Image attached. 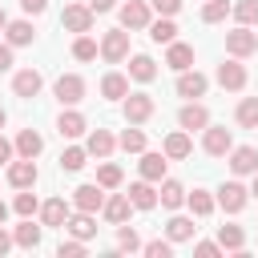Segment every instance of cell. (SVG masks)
Wrapping results in <instances>:
<instances>
[{
	"mask_svg": "<svg viewBox=\"0 0 258 258\" xmlns=\"http://www.w3.org/2000/svg\"><path fill=\"white\" fill-rule=\"evenodd\" d=\"M254 48H258V32H250V24H238L234 32H226V52H230V56L242 60V56H250Z\"/></svg>",
	"mask_w": 258,
	"mask_h": 258,
	"instance_id": "1",
	"label": "cell"
},
{
	"mask_svg": "<svg viewBox=\"0 0 258 258\" xmlns=\"http://www.w3.org/2000/svg\"><path fill=\"white\" fill-rule=\"evenodd\" d=\"M246 202H250V189H246L242 181H222V189H218V206H222L226 214H242Z\"/></svg>",
	"mask_w": 258,
	"mask_h": 258,
	"instance_id": "2",
	"label": "cell"
},
{
	"mask_svg": "<svg viewBox=\"0 0 258 258\" xmlns=\"http://www.w3.org/2000/svg\"><path fill=\"white\" fill-rule=\"evenodd\" d=\"M101 56H105L109 64H121V60L129 56V32H125V28L105 32V40H101Z\"/></svg>",
	"mask_w": 258,
	"mask_h": 258,
	"instance_id": "3",
	"label": "cell"
},
{
	"mask_svg": "<svg viewBox=\"0 0 258 258\" xmlns=\"http://www.w3.org/2000/svg\"><path fill=\"white\" fill-rule=\"evenodd\" d=\"M153 117V97L149 93H125V121L129 125H145Z\"/></svg>",
	"mask_w": 258,
	"mask_h": 258,
	"instance_id": "4",
	"label": "cell"
},
{
	"mask_svg": "<svg viewBox=\"0 0 258 258\" xmlns=\"http://www.w3.org/2000/svg\"><path fill=\"white\" fill-rule=\"evenodd\" d=\"M60 24L69 28V32H89L93 28V8L89 4H64V12H60Z\"/></svg>",
	"mask_w": 258,
	"mask_h": 258,
	"instance_id": "5",
	"label": "cell"
},
{
	"mask_svg": "<svg viewBox=\"0 0 258 258\" xmlns=\"http://www.w3.org/2000/svg\"><path fill=\"white\" fill-rule=\"evenodd\" d=\"M52 93H56L60 105H77V101H85V81H81L77 73H64V77H56Z\"/></svg>",
	"mask_w": 258,
	"mask_h": 258,
	"instance_id": "6",
	"label": "cell"
},
{
	"mask_svg": "<svg viewBox=\"0 0 258 258\" xmlns=\"http://www.w3.org/2000/svg\"><path fill=\"white\" fill-rule=\"evenodd\" d=\"M202 149H206L210 157H226V153L234 149V137H230V129H222V125H206Z\"/></svg>",
	"mask_w": 258,
	"mask_h": 258,
	"instance_id": "7",
	"label": "cell"
},
{
	"mask_svg": "<svg viewBox=\"0 0 258 258\" xmlns=\"http://www.w3.org/2000/svg\"><path fill=\"white\" fill-rule=\"evenodd\" d=\"M36 161L32 157H20V161H8V185H16V189H32L36 185Z\"/></svg>",
	"mask_w": 258,
	"mask_h": 258,
	"instance_id": "8",
	"label": "cell"
},
{
	"mask_svg": "<svg viewBox=\"0 0 258 258\" xmlns=\"http://www.w3.org/2000/svg\"><path fill=\"white\" fill-rule=\"evenodd\" d=\"M218 85H222V89H230V93L246 89V69L238 64V56H234V60H226V64H218Z\"/></svg>",
	"mask_w": 258,
	"mask_h": 258,
	"instance_id": "9",
	"label": "cell"
},
{
	"mask_svg": "<svg viewBox=\"0 0 258 258\" xmlns=\"http://www.w3.org/2000/svg\"><path fill=\"white\" fill-rule=\"evenodd\" d=\"M40 85H44V81H40V73H36V69H20V73L12 77V93H16V97H24V101H32V97L40 93Z\"/></svg>",
	"mask_w": 258,
	"mask_h": 258,
	"instance_id": "10",
	"label": "cell"
},
{
	"mask_svg": "<svg viewBox=\"0 0 258 258\" xmlns=\"http://www.w3.org/2000/svg\"><path fill=\"white\" fill-rule=\"evenodd\" d=\"M177 125H181L185 133H194V129H206V125H210V109H206V105H198V101H189V105L177 113Z\"/></svg>",
	"mask_w": 258,
	"mask_h": 258,
	"instance_id": "11",
	"label": "cell"
},
{
	"mask_svg": "<svg viewBox=\"0 0 258 258\" xmlns=\"http://www.w3.org/2000/svg\"><path fill=\"white\" fill-rule=\"evenodd\" d=\"M73 206H77V210H85V214H97V210L105 206L101 185H77V189H73Z\"/></svg>",
	"mask_w": 258,
	"mask_h": 258,
	"instance_id": "12",
	"label": "cell"
},
{
	"mask_svg": "<svg viewBox=\"0 0 258 258\" xmlns=\"http://www.w3.org/2000/svg\"><path fill=\"white\" fill-rule=\"evenodd\" d=\"M230 169H234L238 177H246V173H258V149H250V145H238V149H230Z\"/></svg>",
	"mask_w": 258,
	"mask_h": 258,
	"instance_id": "13",
	"label": "cell"
},
{
	"mask_svg": "<svg viewBox=\"0 0 258 258\" xmlns=\"http://www.w3.org/2000/svg\"><path fill=\"white\" fill-rule=\"evenodd\" d=\"M121 28H149V4L145 0H129L121 8Z\"/></svg>",
	"mask_w": 258,
	"mask_h": 258,
	"instance_id": "14",
	"label": "cell"
},
{
	"mask_svg": "<svg viewBox=\"0 0 258 258\" xmlns=\"http://www.w3.org/2000/svg\"><path fill=\"white\" fill-rule=\"evenodd\" d=\"M206 85H210V81H206L198 69H194V73H189V69H181V73H177V97H189V101H194V97H202V93H206Z\"/></svg>",
	"mask_w": 258,
	"mask_h": 258,
	"instance_id": "15",
	"label": "cell"
},
{
	"mask_svg": "<svg viewBox=\"0 0 258 258\" xmlns=\"http://www.w3.org/2000/svg\"><path fill=\"white\" fill-rule=\"evenodd\" d=\"M129 202H133V210H153L157 206V189H153V181H133L129 185Z\"/></svg>",
	"mask_w": 258,
	"mask_h": 258,
	"instance_id": "16",
	"label": "cell"
},
{
	"mask_svg": "<svg viewBox=\"0 0 258 258\" xmlns=\"http://www.w3.org/2000/svg\"><path fill=\"white\" fill-rule=\"evenodd\" d=\"M105 218L113 222V226H121V222H129V210H133V202H129V194H113V198H105Z\"/></svg>",
	"mask_w": 258,
	"mask_h": 258,
	"instance_id": "17",
	"label": "cell"
},
{
	"mask_svg": "<svg viewBox=\"0 0 258 258\" xmlns=\"http://www.w3.org/2000/svg\"><path fill=\"white\" fill-rule=\"evenodd\" d=\"M4 36H8V44H12V48H24V44H32L36 28H32L28 20H8V24H4Z\"/></svg>",
	"mask_w": 258,
	"mask_h": 258,
	"instance_id": "18",
	"label": "cell"
},
{
	"mask_svg": "<svg viewBox=\"0 0 258 258\" xmlns=\"http://www.w3.org/2000/svg\"><path fill=\"white\" fill-rule=\"evenodd\" d=\"M20 157H40V149H44V137L36 133V129H20L16 133V145H12Z\"/></svg>",
	"mask_w": 258,
	"mask_h": 258,
	"instance_id": "19",
	"label": "cell"
},
{
	"mask_svg": "<svg viewBox=\"0 0 258 258\" xmlns=\"http://www.w3.org/2000/svg\"><path fill=\"white\" fill-rule=\"evenodd\" d=\"M64 230H69L73 238H93V234H97V222H93V214L77 210V214H69V218H64Z\"/></svg>",
	"mask_w": 258,
	"mask_h": 258,
	"instance_id": "20",
	"label": "cell"
},
{
	"mask_svg": "<svg viewBox=\"0 0 258 258\" xmlns=\"http://www.w3.org/2000/svg\"><path fill=\"white\" fill-rule=\"evenodd\" d=\"M165 165H169L165 153H141V177L145 181H161L165 177Z\"/></svg>",
	"mask_w": 258,
	"mask_h": 258,
	"instance_id": "21",
	"label": "cell"
},
{
	"mask_svg": "<svg viewBox=\"0 0 258 258\" xmlns=\"http://www.w3.org/2000/svg\"><path fill=\"white\" fill-rule=\"evenodd\" d=\"M64 218H69V202L64 198H48L40 206V222L44 226H64Z\"/></svg>",
	"mask_w": 258,
	"mask_h": 258,
	"instance_id": "22",
	"label": "cell"
},
{
	"mask_svg": "<svg viewBox=\"0 0 258 258\" xmlns=\"http://www.w3.org/2000/svg\"><path fill=\"white\" fill-rule=\"evenodd\" d=\"M165 64H169L173 73H181V69H189V64H194V48H189V44H177V40H169V52H165Z\"/></svg>",
	"mask_w": 258,
	"mask_h": 258,
	"instance_id": "23",
	"label": "cell"
},
{
	"mask_svg": "<svg viewBox=\"0 0 258 258\" xmlns=\"http://www.w3.org/2000/svg\"><path fill=\"white\" fill-rule=\"evenodd\" d=\"M125 93H129V77H121V73H105V81H101V97H109V101H125Z\"/></svg>",
	"mask_w": 258,
	"mask_h": 258,
	"instance_id": "24",
	"label": "cell"
},
{
	"mask_svg": "<svg viewBox=\"0 0 258 258\" xmlns=\"http://www.w3.org/2000/svg\"><path fill=\"white\" fill-rule=\"evenodd\" d=\"M113 145H117V141H113V133H109V129H93V133H89V141H85V149H89L93 157H109V153H113Z\"/></svg>",
	"mask_w": 258,
	"mask_h": 258,
	"instance_id": "25",
	"label": "cell"
},
{
	"mask_svg": "<svg viewBox=\"0 0 258 258\" xmlns=\"http://www.w3.org/2000/svg\"><path fill=\"white\" fill-rule=\"evenodd\" d=\"M189 149H194V145H189V133H185V129H177V133H169V137H165V157H169V161L189 157Z\"/></svg>",
	"mask_w": 258,
	"mask_h": 258,
	"instance_id": "26",
	"label": "cell"
},
{
	"mask_svg": "<svg viewBox=\"0 0 258 258\" xmlns=\"http://www.w3.org/2000/svg\"><path fill=\"white\" fill-rule=\"evenodd\" d=\"M194 234H198L194 218H169V222H165V238H169V242H189Z\"/></svg>",
	"mask_w": 258,
	"mask_h": 258,
	"instance_id": "27",
	"label": "cell"
},
{
	"mask_svg": "<svg viewBox=\"0 0 258 258\" xmlns=\"http://www.w3.org/2000/svg\"><path fill=\"white\" fill-rule=\"evenodd\" d=\"M12 242L24 246V250H36V246H40V226H32V218H24V222L12 230Z\"/></svg>",
	"mask_w": 258,
	"mask_h": 258,
	"instance_id": "28",
	"label": "cell"
},
{
	"mask_svg": "<svg viewBox=\"0 0 258 258\" xmlns=\"http://www.w3.org/2000/svg\"><path fill=\"white\" fill-rule=\"evenodd\" d=\"M157 202L165 206V210H177L181 202H185V189H181V181H161V189H157Z\"/></svg>",
	"mask_w": 258,
	"mask_h": 258,
	"instance_id": "29",
	"label": "cell"
},
{
	"mask_svg": "<svg viewBox=\"0 0 258 258\" xmlns=\"http://www.w3.org/2000/svg\"><path fill=\"white\" fill-rule=\"evenodd\" d=\"M149 40H153V44H169V40H177V24H173L169 16L153 20V24H149Z\"/></svg>",
	"mask_w": 258,
	"mask_h": 258,
	"instance_id": "30",
	"label": "cell"
},
{
	"mask_svg": "<svg viewBox=\"0 0 258 258\" xmlns=\"http://www.w3.org/2000/svg\"><path fill=\"white\" fill-rule=\"evenodd\" d=\"M85 129H89V125H85V117H81V113H73V109H69V113H60V121H56V133H60V137H81Z\"/></svg>",
	"mask_w": 258,
	"mask_h": 258,
	"instance_id": "31",
	"label": "cell"
},
{
	"mask_svg": "<svg viewBox=\"0 0 258 258\" xmlns=\"http://www.w3.org/2000/svg\"><path fill=\"white\" fill-rule=\"evenodd\" d=\"M218 246L222 250H242L246 246V230L242 226H218Z\"/></svg>",
	"mask_w": 258,
	"mask_h": 258,
	"instance_id": "32",
	"label": "cell"
},
{
	"mask_svg": "<svg viewBox=\"0 0 258 258\" xmlns=\"http://www.w3.org/2000/svg\"><path fill=\"white\" fill-rule=\"evenodd\" d=\"M129 77L145 85V81H153V77H157V64H153L149 56H133V60H129Z\"/></svg>",
	"mask_w": 258,
	"mask_h": 258,
	"instance_id": "33",
	"label": "cell"
},
{
	"mask_svg": "<svg viewBox=\"0 0 258 258\" xmlns=\"http://www.w3.org/2000/svg\"><path fill=\"white\" fill-rule=\"evenodd\" d=\"M185 202H189L194 218H210V214H214V198H210L206 189H194V194H185Z\"/></svg>",
	"mask_w": 258,
	"mask_h": 258,
	"instance_id": "34",
	"label": "cell"
},
{
	"mask_svg": "<svg viewBox=\"0 0 258 258\" xmlns=\"http://www.w3.org/2000/svg\"><path fill=\"white\" fill-rule=\"evenodd\" d=\"M12 210H16L20 218H32V214L40 210V202H36V194H32V189H20V194L12 198Z\"/></svg>",
	"mask_w": 258,
	"mask_h": 258,
	"instance_id": "35",
	"label": "cell"
},
{
	"mask_svg": "<svg viewBox=\"0 0 258 258\" xmlns=\"http://www.w3.org/2000/svg\"><path fill=\"white\" fill-rule=\"evenodd\" d=\"M238 125L242 129H258V97H246L238 105Z\"/></svg>",
	"mask_w": 258,
	"mask_h": 258,
	"instance_id": "36",
	"label": "cell"
},
{
	"mask_svg": "<svg viewBox=\"0 0 258 258\" xmlns=\"http://www.w3.org/2000/svg\"><path fill=\"white\" fill-rule=\"evenodd\" d=\"M85 157H89V149H81V145H69V149L60 153V169H69V173H77V169L85 165Z\"/></svg>",
	"mask_w": 258,
	"mask_h": 258,
	"instance_id": "37",
	"label": "cell"
},
{
	"mask_svg": "<svg viewBox=\"0 0 258 258\" xmlns=\"http://www.w3.org/2000/svg\"><path fill=\"white\" fill-rule=\"evenodd\" d=\"M97 185H101V189H117V185H121V165L105 161V165L97 169Z\"/></svg>",
	"mask_w": 258,
	"mask_h": 258,
	"instance_id": "38",
	"label": "cell"
},
{
	"mask_svg": "<svg viewBox=\"0 0 258 258\" xmlns=\"http://www.w3.org/2000/svg\"><path fill=\"white\" fill-rule=\"evenodd\" d=\"M226 16H230V0H206V8H202V20L206 24H218Z\"/></svg>",
	"mask_w": 258,
	"mask_h": 258,
	"instance_id": "39",
	"label": "cell"
},
{
	"mask_svg": "<svg viewBox=\"0 0 258 258\" xmlns=\"http://www.w3.org/2000/svg\"><path fill=\"white\" fill-rule=\"evenodd\" d=\"M73 56H77V60H93V56H97V40H93L89 32H81V36L73 40Z\"/></svg>",
	"mask_w": 258,
	"mask_h": 258,
	"instance_id": "40",
	"label": "cell"
},
{
	"mask_svg": "<svg viewBox=\"0 0 258 258\" xmlns=\"http://www.w3.org/2000/svg\"><path fill=\"white\" fill-rule=\"evenodd\" d=\"M230 12L238 16V24H258V0H238Z\"/></svg>",
	"mask_w": 258,
	"mask_h": 258,
	"instance_id": "41",
	"label": "cell"
},
{
	"mask_svg": "<svg viewBox=\"0 0 258 258\" xmlns=\"http://www.w3.org/2000/svg\"><path fill=\"white\" fill-rule=\"evenodd\" d=\"M121 149H125V153H141V149H145V133H141V129H125V133H121Z\"/></svg>",
	"mask_w": 258,
	"mask_h": 258,
	"instance_id": "42",
	"label": "cell"
},
{
	"mask_svg": "<svg viewBox=\"0 0 258 258\" xmlns=\"http://www.w3.org/2000/svg\"><path fill=\"white\" fill-rule=\"evenodd\" d=\"M117 246H121V250H129V254L141 246V238L133 234V226H125V222H121V230H117Z\"/></svg>",
	"mask_w": 258,
	"mask_h": 258,
	"instance_id": "43",
	"label": "cell"
},
{
	"mask_svg": "<svg viewBox=\"0 0 258 258\" xmlns=\"http://www.w3.org/2000/svg\"><path fill=\"white\" fill-rule=\"evenodd\" d=\"M145 254H149V258H169V254H173V242H169V238H165V242H161V238H157V242H145Z\"/></svg>",
	"mask_w": 258,
	"mask_h": 258,
	"instance_id": "44",
	"label": "cell"
},
{
	"mask_svg": "<svg viewBox=\"0 0 258 258\" xmlns=\"http://www.w3.org/2000/svg\"><path fill=\"white\" fill-rule=\"evenodd\" d=\"M56 254H60V258H81V254H85V238H77V242H60Z\"/></svg>",
	"mask_w": 258,
	"mask_h": 258,
	"instance_id": "45",
	"label": "cell"
},
{
	"mask_svg": "<svg viewBox=\"0 0 258 258\" xmlns=\"http://www.w3.org/2000/svg\"><path fill=\"white\" fill-rule=\"evenodd\" d=\"M149 8H157L161 16H173V12L181 8V0H149Z\"/></svg>",
	"mask_w": 258,
	"mask_h": 258,
	"instance_id": "46",
	"label": "cell"
},
{
	"mask_svg": "<svg viewBox=\"0 0 258 258\" xmlns=\"http://www.w3.org/2000/svg\"><path fill=\"white\" fill-rule=\"evenodd\" d=\"M218 250H222L218 242H198V246H194V254H198V258H214Z\"/></svg>",
	"mask_w": 258,
	"mask_h": 258,
	"instance_id": "47",
	"label": "cell"
},
{
	"mask_svg": "<svg viewBox=\"0 0 258 258\" xmlns=\"http://www.w3.org/2000/svg\"><path fill=\"white\" fill-rule=\"evenodd\" d=\"M20 8H24V12H32V16H40V12L48 8V0H20Z\"/></svg>",
	"mask_w": 258,
	"mask_h": 258,
	"instance_id": "48",
	"label": "cell"
},
{
	"mask_svg": "<svg viewBox=\"0 0 258 258\" xmlns=\"http://www.w3.org/2000/svg\"><path fill=\"white\" fill-rule=\"evenodd\" d=\"M12 69V44H0V73Z\"/></svg>",
	"mask_w": 258,
	"mask_h": 258,
	"instance_id": "49",
	"label": "cell"
},
{
	"mask_svg": "<svg viewBox=\"0 0 258 258\" xmlns=\"http://www.w3.org/2000/svg\"><path fill=\"white\" fill-rule=\"evenodd\" d=\"M8 250H12V234H8V230H4V226H0V258H4V254H8Z\"/></svg>",
	"mask_w": 258,
	"mask_h": 258,
	"instance_id": "50",
	"label": "cell"
},
{
	"mask_svg": "<svg viewBox=\"0 0 258 258\" xmlns=\"http://www.w3.org/2000/svg\"><path fill=\"white\" fill-rule=\"evenodd\" d=\"M89 8H93V12H109V8H113V0H89Z\"/></svg>",
	"mask_w": 258,
	"mask_h": 258,
	"instance_id": "51",
	"label": "cell"
},
{
	"mask_svg": "<svg viewBox=\"0 0 258 258\" xmlns=\"http://www.w3.org/2000/svg\"><path fill=\"white\" fill-rule=\"evenodd\" d=\"M4 161H12V145L0 137V165H4Z\"/></svg>",
	"mask_w": 258,
	"mask_h": 258,
	"instance_id": "52",
	"label": "cell"
},
{
	"mask_svg": "<svg viewBox=\"0 0 258 258\" xmlns=\"http://www.w3.org/2000/svg\"><path fill=\"white\" fill-rule=\"evenodd\" d=\"M4 218H8V206H4V202H0V226H4Z\"/></svg>",
	"mask_w": 258,
	"mask_h": 258,
	"instance_id": "53",
	"label": "cell"
},
{
	"mask_svg": "<svg viewBox=\"0 0 258 258\" xmlns=\"http://www.w3.org/2000/svg\"><path fill=\"white\" fill-rule=\"evenodd\" d=\"M4 24H8V16H4V8H0V32H4Z\"/></svg>",
	"mask_w": 258,
	"mask_h": 258,
	"instance_id": "54",
	"label": "cell"
},
{
	"mask_svg": "<svg viewBox=\"0 0 258 258\" xmlns=\"http://www.w3.org/2000/svg\"><path fill=\"white\" fill-rule=\"evenodd\" d=\"M4 121H8V113H4V109H0V129H4Z\"/></svg>",
	"mask_w": 258,
	"mask_h": 258,
	"instance_id": "55",
	"label": "cell"
},
{
	"mask_svg": "<svg viewBox=\"0 0 258 258\" xmlns=\"http://www.w3.org/2000/svg\"><path fill=\"white\" fill-rule=\"evenodd\" d=\"M250 194H254V198H258V173H254V189H250Z\"/></svg>",
	"mask_w": 258,
	"mask_h": 258,
	"instance_id": "56",
	"label": "cell"
}]
</instances>
